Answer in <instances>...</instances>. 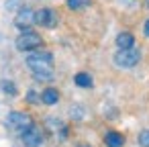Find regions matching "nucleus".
<instances>
[{
	"mask_svg": "<svg viewBox=\"0 0 149 147\" xmlns=\"http://www.w3.org/2000/svg\"><path fill=\"white\" fill-rule=\"evenodd\" d=\"M27 68L35 74V80L39 82H51L53 80V55L47 51H35L27 55Z\"/></svg>",
	"mask_w": 149,
	"mask_h": 147,
	"instance_id": "nucleus-1",
	"label": "nucleus"
},
{
	"mask_svg": "<svg viewBox=\"0 0 149 147\" xmlns=\"http://www.w3.org/2000/svg\"><path fill=\"white\" fill-rule=\"evenodd\" d=\"M139 61H141V51L135 49V45L127 49H118L114 53V63L118 68H135Z\"/></svg>",
	"mask_w": 149,
	"mask_h": 147,
	"instance_id": "nucleus-2",
	"label": "nucleus"
},
{
	"mask_svg": "<svg viewBox=\"0 0 149 147\" xmlns=\"http://www.w3.org/2000/svg\"><path fill=\"white\" fill-rule=\"evenodd\" d=\"M43 43V39H41V35L39 33H35V31H25V33H21L19 37H17V49L19 51H33V49H37L39 45Z\"/></svg>",
	"mask_w": 149,
	"mask_h": 147,
	"instance_id": "nucleus-3",
	"label": "nucleus"
},
{
	"mask_svg": "<svg viewBox=\"0 0 149 147\" xmlns=\"http://www.w3.org/2000/svg\"><path fill=\"white\" fill-rule=\"evenodd\" d=\"M33 125V118H31V114H27V112H10L8 116H6V127L10 129V131H15V133H23L27 127H31Z\"/></svg>",
	"mask_w": 149,
	"mask_h": 147,
	"instance_id": "nucleus-4",
	"label": "nucleus"
},
{
	"mask_svg": "<svg viewBox=\"0 0 149 147\" xmlns=\"http://www.w3.org/2000/svg\"><path fill=\"white\" fill-rule=\"evenodd\" d=\"M21 141H23L25 147H41L43 141H45L41 127H37L35 123H33L31 127H27V129L21 133Z\"/></svg>",
	"mask_w": 149,
	"mask_h": 147,
	"instance_id": "nucleus-5",
	"label": "nucleus"
},
{
	"mask_svg": "<svg viewBox=\"0 0 149 147\" xmlns=\"http://www.w3.org/2000/svg\"><path fill=\"white\" fill-rule=\"evenodd\" d=\"M35 25H41V27H47V29H55L57 27V15H55V10H51V8L35 10Z\"/></svg>",
	"mask_w": 149,
	"mask_h": 147,
	"instance_id": "nucleus-6",
	"label": "nucleus"
},
{
	"mask_svg": "<svg viewBox=\"0 0 149 147\" xmlns=\"http://www.w3.org/2000/svg\"><path fill=\"white\" fill-rule=\"evenodd\" d=\"M35 25V10L33 8H21L19 15L15 17V27L21 31H29Z\"/></svg>",
	"mask_w": 149,
	"mask_h": 147,
	"instance_id": "nucleus-7",
	"label": "nucleus"
},
{
	"mask_svg": "<svg viewBox=\"0 0 149 147\" xmlns=\"http://www.w3.org/2000/svg\"><path fill=\"white\" fill-rule=\"evenodd\" d=\"M104 143H106V147H123L125 145V137L120 133H116V131H110V133H106Z\"/></svg>",
	"mask_w": 149,
	"mask_h": 147,
	"instance_id": "nucleus-8",
	"label": "nucleus"
},
{
	"mask_svg": "<svg viewBox=\"0 0 149 147\" xmlns=\"http://www.w3.org/2000/svg\"><path fill=\"white\" fill-rule=\"evenodd\" d=\"M57 100H59V92L55 88H47V90L41 92V102L43 104L51 106V104H57Z\"/></svg>",
	"mask_w": 149,
	"mask_h": 147,
	"instance_id": "nucleus-9",
	"label": "nucleus"
},
{
	"mask_svg": "<svg viewBox=\"0 0 149 147\" xmlns=\"http://www.w3.org/2000/svg\"><path fill=\"white\" fill-rule=\"evenodd\" d=\"M116 47L118 49H127V47H133L135 45V37L131 35V33H120V35H116Z\"/></svg>",
	"mask_w": 149,
	"mask_h": 147,
	"instance_id": "nucleus-10",
	"label": "nucleus"
},
{
	"mask_svg": "<svg viewBox=\"0 0 149 147\" xmlns=\"http://www.w3.org/2000/svg\"><path fill=\"white\" fill-rule=\"evenodd\" d=\"M74 82L80 86V88H92V76L90 74H86V72H80V74H76V78H74Z\"/></svg>",
	"mask_w": 149,
	"mask_h": 147,
	"instance_id": "nucleus-11",
	"label": "nucleus"
},
{
	"mask_svg": "<svg viewBox=\"0 0 149 147\" xmlns=\"http://www.w3.org/2000/svg\"><path fill=\"white\" fill-rule=\"evenodd\" d=\"M0 88H2V92L8 94V96H15V94H17V86H15L13 82H8V80H2V82H0Z\"/></svg>",
	"mask_w": 149,
	"mask_h": 147,
	"instance_id": "nucleus-12",
	"label": "nucleus"
},
{
	"mask_svg": "<svg viewBox=\"0 0 149 147\" xmlns=\"http://www.w3.org/2000/svg\"><path fill=\"white\" fill-rule=\"evenodd\" d=\"M88 4V0H68V6L72 8V10H80V8H84Z\"/></svg>",
	"mask_w": 149,
	"mask_h": 147,
	"instance_id": "nucleus-13",
	"label": "nucleus"
},
{
	"mask_svg": "<svg viewBox=\"0 0 149 147\" xmlns=\"http://www.w3.org/2000/svg\"><path fill=\"white\" fill-rule=\"evenodd\" d=\"M139 145L141 147H149V131H141L139 133Z\"/></svg>",
	"mask_w": 149,
	"mask_h": 147,
	"instance_id": "nucleus-14",
	"label": "nucleus"
},
{
	"mask_svg": "<svg viewBox=\"0 0 149 147\" xmlns=\"http://www.w3.org/2000/svg\"><path fill=\"white\" fill-rule=\"evenodd\" d=\"M27 100H29V102H37V94H35V90H29V94H27Z\"/></svg>",
	"mask_w": 149,
	"mask_h": 147,
	"instance_id": "nucleus-15",
	"label": "nucleus"
},
{
	"mask_svg": "<svg viewBox=\"0 0 149 147\" xmlns=\"http://www.w3.org/2000/svg\"><path fill=\"white\" fill-rule=\"evenodd\" d=\"M17 4H21V0H8V2H6V8L10 10V8H15Z\"/></svg>",
	"mask_w": 149,
	"mask_h": 147,
	"instance_id": "nucleus-16",
	"label": "nucleus"
},
{
	"mask_svg": "<svg viewBox=\"0 0 149 147\" xmlns=\"http://www.w3.org/2000/svg\"><path fill=\"white\" fill-rule=\"evenodd\" d=\"M143 33H145V37H149V19L145 21V27H143Z\"/></svg>",
	"mask_w": 149,
	"mask_h": 147,
	"instance_id": "nucleus-17",
	"label": "nucleus"
},
{
	"mask_svg": "<svg viewBox=\"0 0 149 147\" xmlns=\"http://www.w3.org/2000/svg\"><path fill=\"white\" fill-rule=\"evenodd\" d=\"M123 4H131V2H135V0H120Z\"/></svg>",
	"mask_w": 149,
	"mask_h": 147,
	"instance_id": "nucleus-18",
	"label": "nucleus"
},
{
	"mask_svg": "<svg viewBox=\"0 0 149 147\" xmlns=\"http://www.w3.org/2000/svg\"><path fill=\"white\" fill-rule=\"evenodd\" d=\"M145 2H147V6H149V0H145Z\"/></svg>",
	"mask_w": 149,
	"mask_h": 147,
	"instance_id": "nucleus-19",
	"label": "nucleus"
}]
</instances>
